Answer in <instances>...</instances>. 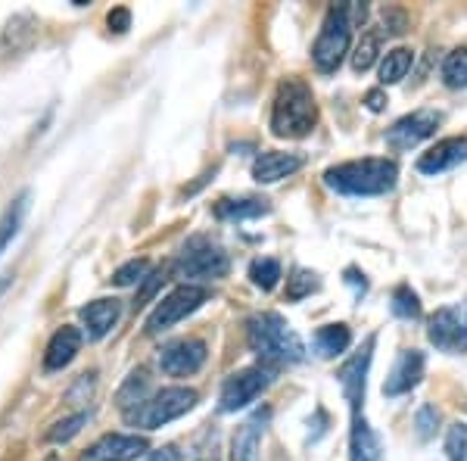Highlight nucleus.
I'll return each instance as SVG.
<instances>
[{
  "label": "nucleus",
  "instance_id": "nucleus-9",
  "mask_svg": "<svg viewBox=\"0 0 467 461\" xmlns=\"http://www.w3.org/2000/svg\"><path fill=\"white\" fill-rule=\"evenodd\" d=\"M271 383V368H244V372L231 374L222 387V412H237L246 408Z\"/></svg>",
  "mask_w": 467,
  "mask_h": 461
},
{
  "label": "nucleus",
  "instance_id": "nucleus-27",
  "mask_svg": "<svg viewBox=\"0 0 467 461\" xmlns=\"http://www.w3.org/2000/svg\"><path fill=\"white\" fill-rule=\"evenodd\" d=\"M442 81L449 88H467V47H455L442 63Z\"/></svg>",
  "mask_w": 467,
  "mask_h": 461
},
{
  "label": "nucleus",
  "instance_id": "nucleus-18",
  "mask_svg": "<svg viewBox=\"0 0 467 461\" xmlns=\"http://www.w3.org/2000/svg\"><path fill=\"white\" fill-rule=\"evenodd\" d=\"M119 315H122V306L119 299H94L81 309V321H85V330L90 340H100L107 337L112 328H116Z\"/></svg>",
  "mask_w": 467,
  "mask_h": 461
},
{
  "label": "nucleus",
  "instance_id": "nucleus-7",
  "mask_svg": "<svg viewBox=\"0 0 467 461\" xmlns=\"http://www.w3.org/2000/svg\"><path fill=\"white\" fill-rule=\"evenodd\" d=\"M206 287H197V284H184V287H175V290L169 293V297L160 299V306L150 312L147 319V334L156 337L162 334V330L175 328L181 319H187L191 312H197V309L206 302Z\"/></svg>",
  "mask_w": 467,
  "mask_h": 461
},
{
  "label": "nucleus",
  "instance_id": "nucleus-10",
  "mask_svg": "<svg viewBox=\"0 0 467 461\" xmlns=\"http://www.w3.org/2000/svg\"><path fill=\"white\" fill-rule=\"evenodd\" d=\"M374 343L378 340L368 337L365 346L352 355L349 361L337 372V377H340V387H343V396L346 403H349L352 414H361V403H365V387H368V368H371V355H374Z\"/></svg>",
  "mask_w": 467,
  "mask_h": 461
},
{
  "label": "nucleus",
  "instance_id": "nucleus-14",
  "mask_svg": "<svg viewBox=\"0 0 467 461\" xmlns=\"http://www.w3.org/2000/svg\"><path fill=\"white\" fill-rule=\"evenodd\" d=\"M462 162H467V138H446L436 141L427 153H420L418 172L420 175H440V172H449Z\"/></svg>",
  "mask_w": 467,
  "mask_h": 461
},
{
  "label": "nucleus",
  "instance_id": "nucleus-22",
  "mask_svg": "<svg viewBox=\"0 0 467 461\" xmlns=\"http://www.w3.org/2000/svg\"><path fill=\"white\" fill-rule=\"evenodd\" d=\"M265 200H255V196H246V200H222L215 206L218 218H231V222H240V218H259L268 213Z\"/></svg>",
  "mask_w": 467,
  "mask_h": 461
},
{
  "label": "nucleus",
  "instance_id": "nucleus-25",
  "mask_svg": "<svg viewBox=\"0 0 467 461\" xmlns=\"http://www.w3.org/2000/svg\"><path fill=\"white\" fill-rule=\"evenodd\" d=\"M378 54H380V32H378V28H371V32L361 35L356 54H352V69L368 72L374 66V59H378Z\"/></svg>",
  "mask_w": 467,
  "mask_h": 461
},
{
  "label": "nucleus",
  "instance_id": "nucleus-36",
  "mask_svg": "<svg viewBox=\"0 0 467 461\" xmlns=\"http://www.w3.org/2000/svg\"><path fill=\"white\" fill-rule=\"evenodd\" d=\"M365 103H368V110H371V112H380L383 107H387V94H383V90H368Z\"/></svg>",
  "mask_w": 467,
  "mask_h": 461
},
{
  "label": "nucleus",
  "instance_id": "nucleus-13",
  "mask_svg": "<svg viewBox=\"0 0 467 461\" xmlns=\"http://www.w3.org/2000/svg\"><path fill=\"white\" fill-rule=\"evenodd\" d=\"M147 452L144 436H128V434H107L100 436L90 449L81 456V461H131Z\"/></svg>",
  "mask_w": 467,
  "mask_h": 461
},
{
  "label": "nucleus",
  "instance_id": "nucleus-17",
  "mask_svg": "<svg viewBox=\"0 0 467 461\" xmlns=\"http://www.w3.org/2000/svg\"><path fill=\"white\" fill-rule=\"evenodd\" d=\"M306 165L303 153H281V150H268V153H259L253 162V178L259 184H275L281 178H290L293 172H299Z\"/></svg>",
  "mask_w": 467,
  "mask_h": 461
},
{
  "label": "nucleus",
  "instance_id": "nucleus-33",
  "mask_svg": "<svg viewBox=\"0 0 467 461\" xmlns=\"http://www.w3.org/2000/svg\"><path fill=\"white\" fill-rule=\"evenodd\" d=\"M85 421H88V414H72V418L59 421V424H57L54 430H50L47 436H50V440H54V443H66V440H72V436L78 434Z\"/></svg>",
  "mask_w": 467,
  "mask_h": 461
},
{
  "label": "nucleus",
  "instance_id": "nucleus-1",
  "mask_svg": "<svg viewBox=\"0 0 467 461\" xmlns=\"http://www.w3.org/2000/svg\"><path fill=\"white\" fill-rule=\"evenodd\" d=\"M246 340H250V350L259 355V361L265 368H284L296 365L306 359V346L296 337V330L277 312H259L246 321Z\"/></svg>",
  "mask_w": 467,
  "mask_h": 461
},
{
  "label": "nucleus",
  "instance_id": "nucleus-35",
  "mask_svg": "<svg viewBox=\"0 0 467 461\" xmlns=\"http://www.w3.org/2000/svg\"><path fill=\"white\" fill-rule=\"evenodd\" d=\"M128 26H131V13H128L125 6H119V10L109 13V28H112V32H128Z\"/></svg>",
  "mask_w": 467,
  "mask_h": 461
},
{
  "label": "nucleus",
  "instance_id": "nucleus-28",
  "mask_svg": "<svg viewBox=\"0 0 467 461\" xmlns=\"http://www.w3.org/2000/svg\"><path fill=\"white\" fill-rule=\"evenodd\" d=\"M393 315H399V319H405V321L420 319V299L409 284H399L393 290Z\"/></svg>",
  "mask_w": 467,
  "mask_h": 461
},
{
  "label": "nucleus",
  "instance_id": "nucleus-11",
  "mask_svg": "<svg viewBox=\"0 0 467 461\" xmlns=\"http://www.w3.org/2000/svg\"><path fill=\"white\" fill-rule=\"evenodd\" d=\"M440 122H442V116L436 110H418V112H411V116H402L389 128L387 143L393 150H411V147H418L420 141L433 138Z\"/></svg>",
  "mask_w": 467,
  "mask_h": 461
},
{
  "label": "nucleus",
  "instance_id": "nucleus-12",
  "mask_svg": "<svg viewBox=\"0 0 467 461\" xmlns=\"http://www.w3.org/2000/svg\"><path fill=\"white\" fill-rule=\"evenodd\" d=\"M206 343L202 340H193V337H184V340H175V343L162 346L160 352V365L162 372L169 377H187V374H197L206 361Z\"/></svg>",
  "mask_w": 467,
  "mask_h": 461
},
{
  "label": "nucleus",
  "instance_id": "nucleus-4",
  "mask_svg": "<svg viewBox=\"0 0 467 461\" xmlns=\"http://www.w3.org/2000/svg\"><path fill=\"white\" fill-rule=\"evenodd\" d=\"M352 28H356V22H352V6L349 4L330 6L318 32V41H315V47H312V59L321 72H334L337 66L343 63V57L349 54Z\"/></svg>",
  "mask_w": 467,
  "mask_h": 461
},
{
  "label": "nucleus",
  "instance_id": "nucleus-8",
  "mask_svg": "<svg viewBox=\"0 0 467 461\" xmlns=\"http://www.w3.org/2000/svg\"><path fill=\"white\" fill-rule=\"evenodd\" d=\"M427 337H431V343L442 352H451V355L467 352V302L433 312Z\"/></svg>",
  "mask_w": 467,
  "mask_h": 461
},
{
  "label": "nucleus",
  "instance_id": "nucleus-20",
  "mask_svg": "<svg viewBox=\"0 0 467 461\" xmlns=\"http://www.w3.org/2000/svg\"><path fill=\"white\" fill-rule=\"evenodd\" d=\"M78 346H81L78 330H75V328H59L57 334L50 337L47 352H44V368H47V372H59V368H66L75 359Z\"/></svg>",
  "mask_w": 467,
  "mask_h": 461
},
{
  "label": "nucleus",
  "instance_id": "nucleus-5",
  "mask_svg": "<svg viewBox=\"0 0 467 461\" xmlns=\"http://www.w3.org/2000/svg\"><path fill=\"white\" fill-rule=\"evenodd\" d=\"M175 268L181 278L215 281V278L228 275L231 262H228V253H224L218 244H213L209 237H193V240H187L184 249H181V259Z\"/></svg>",
  "mask_w": 467,
  "mask_h": 461
},
{
  "label": "nucleus",
  "instance_id": "nucleus-21",
  "mask_svg": "<svg viewBox=\"0 0 467 461\" xmlns=\"http://www.w3.org/2000/svg\"><path fill=\"white\" fill-rule=\"evenodd\" d=\"M349 343H352V330L346 324H327V328L315 330V352L321 359H334V355L346 352Z\"/></svg>",
  "mask_w": 467,
  "mask_h": 461
},
{
  "label": "nucleus",
  "instance_id": "nucleus-30",
  "mask_svg": "<svg viewBox=\"0 0 467 461\" xmlns=\"http://www.w3.org/2000/svg\"><path fill=\"white\" fill-rule=\"evenodd\" d=\"M250 278L259 290L268 293V290H275L277 281H281V266H277V259H255L250 266Z\"/></svg>",
  "mask_w": 467,
  "mask_h": 461
},
{
  "label": "nucleus",
  "instance_id": "nucleus-32",
  "mask_svg": "<svg viewBox=\"0 0 467 461\" xmlns=\"http://www.w3.org/2000/svg\"><path fill=\"white\" fill-rule=\"evenodd\" d=\"M414 427H418L420 440H433L436 430H440V412H436L433 405H420L418 418H414Z\"/></svg>",
  "mask_w": 467,
  "mask_h": 461
},
{
  "label": "nucleus",
  "instance_id": "nucleus-34",
  "mask_svg": "<svg viewBox=\"0 0 467 461\" xmlns=\"http://www.w3.org/2000/svg\"><path fill=\"white\" fill-rule=\"evenodd\" d=\"M147 259H131L128 262V266H122L116 271V278H112V281H116L119 287H128V284H134V281H140V278L147 275Z\"/></svg>",
  "mask_w": 467,
  "mask_h": 461
},
{
  "label": "nucleus",
  "instance_id": "nucleus-37",
  "mask_svg": "<svg viewBox=\"0 0 467 461\" xmlns=\"http://www.w3.org/2000/svg\"><path fill=\"white\" fill-rule=\"evenodd\" d=\"M147 461H181V452L175 445H162V449H156Z\"/></svg>",
  "mask_w": 467,
  "mask_h": 461
},
{
  "label": "nucleus",
  "instance_id": "nucleus-16",
  "mask_svg": "<svg viewBox=\"0 0 467 461\" xmlns=\"http://www.w3.org/2000/svg\"><path fill=\"white\" fill-rule=\"evenodd\" d=\"M271 412L268 408H259L253 412L244 424L237 427L231 443V461H259V445H262V434H265Z\"/></svg>",
  "mask_w": 467,
  "mask_h": 461
},
{
  "label": "nucleus",
  "instance_id": "nucleus-31",
  "mask_svg": "<svg viewBox=\"0 0 467 461\" xmlns=\"http://www.w3.org/2000/svg\"><path fill=\"white\" fill-rule=\"evenodd\" d=\"M446 456L449 461H467V424H451L446 430Z\"/></svg>",
  "mask_w": 467,
  "mask_h": 461
},
{
  "label": "nucleus",
  "instance_id": "nucleus-6",
  "mask_svg": "<svg viewBox=\"0 0 467 461\" xmlns=\"http://www.w3.org/2000/svg\"><path fill=\"white\" fill-rule=\"evenodd\" d=\"M197 405V390H187V387H169V390H160L156 396H150L138 412H131L128 418L134 421L138 427H147V430H156L169 421L181 418L187 414L191 408Z\"/></svg>",
  "mask_w": 467,
  "mask_h": 461
},
{
  "label": "nucleus",
  "instance_id": "nucleus-3",
  "mask_svg": "<svg viewBox=\"0 0 467 461\" xmlns=\"http://www.w3.org/2000/svg\"><path fill=\"white\" fill-rule=\"evenodd\" d=\"M315 122H318V103L312 97V88L299 79H287L275 94L271 131L277 138H306Z\"/></svg>",
  "mask_w": 467,
  "mask_h": 461
},
{
  "label": "nucleus",
  "instance_id": "nucleus-15",
  "mask_svg": "<svg viewBox=\"0 0 467 461\" xmlns=\"http://www.w3.org/2000/svg\"><path fill=\"white\" fill-rule=\"evenodd\" d=\"M424 377V352L420 350H405L396 359L393 372H389L387 383H383V396H402V393H411Z\"/></svg>",
  "mask_w": 467,
  "mask_h": 461
},
{
  "label": "nucleus",
  "instance_id": "nucleus-24",
  "mask_svg": "<svg viewBox=\"0 0 467 461\" xmlns=\"http://www.w3.org/2000/svg\"><path fill=\"white\" fill-rule=\"evenodd\" d=\"M26 213H28V194H19L16 200L6 206V213L0 215V253H4V249L10 246V240L16 237V231H19Z\"/></svg>",
  "mask_w": 467,
  "mask_h": 461
},
{
  "label": "nucleus",
  "instance_id": "nucleus-26",
  "mask_svg": "<svg viewBox=\"0 0 467 461\" xmlns=\"http://www.w3.org/2000/svg\"><path fill=\"white\" fill-rule=\"evenodd\" d=\"M144 396H147V374H144V372H134V374L125 381V387L119 390V408L131 414V405H138V408H140V405L147 403Z\"/></svg>",
  "mask_w": 467,
  "mask_h": 461
},
{
  "label": "nucleus",
  "instance_id": "nucleus-38",
  "mask_svg": "<svg viewBox=\"0 0 467 461\" xmlns=\"http://www.w3.org/2000/svg\"><path fill=\"white\" fill-rule=\"evenodd\" d=\"M346 281H349L352 287H356L358 297L368 290V281H365V275H358V268H349V271H346Z\"/></svg>",
  "mask_w": 467,
  "mask_h": 461
},
{
  "label": "nucleus",
  "instance_id": "nucleus-19",
  "mask_svg": "<svg viewBox=\"0 0 467 461\" xmlns=\"http://www.w3.org/2000/svg\"><path fill=\"white\" fill-rule=\"evenodd\" d=\"M383 445L374 427L365 421V414H352V434H349V461H380Z\"/></svg>",
  "mask_w": 467,
  "mask_h": 461
},
{
  "label": "nucleus",
  "instance_id": "nucleus-2",
  "mask_svg": "<svg viewBox=\"0 0 467 461\" xmlns=\"http://www.w3.org/2000/svg\"><path fill=\"white\" fill-rule=\"evenodd\" d=\"M399 165L387 156H371V160L340 162L324 172V184L346 196H380L396 187Z\"/></svg>",
  "mask_w": 467,
  "mask_h": 461
},
{
  "label": "nucleus",
  "instance_id": "nucleus-29",
  "mask_svg": "<svg viewBox=\"0 0 467 461\" xmlns=\"http://www.w3.org/2000/svg\"><path fill=\"white\" fill-rule=\"evenodd\" d=\"M318 290V275L308 268H296L293 275L287 278V299L290 302H299L306 297H312V293Z\"/></svg>",
  "mask_w": 467,
  "mask_h": 461
},
{
  "label": "nucleus",
  "instance_id": "nucleus-23",
  "mask_svg": "<svg viewBox=\"0 0 467 461\" xmlns=\"http://www.w3.org/2000/svg\"><path fill=\"white\" fill-rule=\"evenodd\" d=\"M411 63H414V54L409 47L389 50V54L383 57V63H380V85H399V81L409 75Z\"/></svg>",
  "mask_w": 467,
  "mask_h": 461
}]
</instances>
